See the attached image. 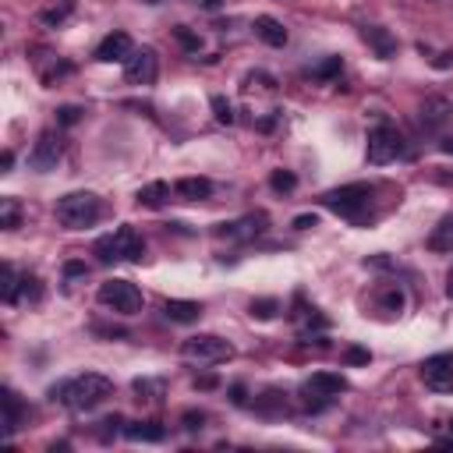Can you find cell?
I'll return each instance as SVG.
<instances>
[{
	"instance_id": "6da1fadb",
	"label": "cell",
	"mask_w": 453,
	"mask_h": 453,
	"mask_svg": "<svg viewBox=\"0 0 453 453\" xmlns=\"http://www.w3.org/2000/svg\"><path fill=\"white\" fill-rule=\"evenodd\" d=\"M113 394V382L100 372H85V376H75L68 382H60L50 389V400H60V404H68L71 411H93L100 407L107 397Z\"/></svg>"
},
{
	"instance_id": "7a4b0ae2",
	"label": "cell",
	"mask_w": 453,
	"mask_h": 453,
	"mask_svg": "<svg viewBox=\"0 0 453 453\" xmlns=\"http://www.w3.org/2000/svg\"><path fill=\"white\" fill-rule=\"evenodd\" d=\"M103 216V202L93 192H71L57 202V220L68 230H85Z\"/></svg>"
},
{
	"instance_id": "3957f363",
	"label": "cell",
	"mask_w": 453,
	"mask_h": 453,
	"mask_svg": "<svg viewBox=\"0 0 453 453\" xmlns=\"http://www.w3.org/2000/svg\"><path fill=\"white\" fill-rule=\"evenodd\" d=\"M369 202H372V185H365V181H354V185H344V188H333L322 195V205L344 220H361Z\"/></svg>"
},
{
	"instance_id": "277c9868",
	"label": "cell",
	"mask_w": 453,
	"mask_h": 453,
	"mask_svg": "<svg viewBox=\"0 0 453 453\" xmlns=\"http://www.w3.org/2000/svg\"><path fill=\"white\" fill-rule=\"evenodd\" d=\"M96 259L100 262H117V259H131V262H142V255H145V245L138 241V234L124 223V227H117L113 234H103L100 241H96Z\"/></svg>"
},
{
	"instance_id": "5b68a950",
	"label": "cell",
	"mask_w": 453,
	"mask_h": 453,
	"mask_svg": "<svg viewBox=\"0 0 453 453\" xmlns=\"http://www.w3.org/2000/svg\"><path fill=\"white\" fill-rule=\"evenodd\" d=\"M181 354H185V361H192V365H220V361L234 358V347L216 333H198V337H188L181 344Z\"/></svg>"
},
{
	"instance_id": "8992f818",
	"label": "cell",
	"mask_w": 453,
	"mask_h": 453,
	"mask_svg": "<svg viewBox=\"0 0 453 453\" xmlns=\"http://www.w3.org/2000/svg\"><path fill=\"white\" fill-rule=\"evenodd\" d=\"M369 163L372 167H386V163H394L400 153H404V138H400V131L394 128V124H376L372 131H369Z\"/></svg>"
},
{
	"instance_id": "52a82bcc",
	"label": "cell",
	"mask_w": 453,
	"mask_h": 453,
	"mask_svg": "<svg viewBox=\"0 0 453 453\" xmlns=\"http://www.w3.org/2000/svg\"><path fill=\"white\" fill-rule=\"evenodd\" d=\"M100 305H107L120 315H135V312H142V290L131 280H107V284H100Z\"/></svg>"
},
{
	"instance_id": "ba28073f",
	"label": "cell",
	"mask_w": 453,
	"mask_h": 453,
	"mask_svg": "<svg viewBox=\"0 0 453 453\" xmlns=\"http://www.w3.org/2000/svg\"><path fill=\"white\" fill-rule=\"evenodd\" d=\"M344 389H347V379L340 372H315L305 382V407L308 411H322L333 397H340Z\"/></svg>"
},
{
	"instance_id": "9c48e42d",
	"label": "cell",
	"mask_w": 453,
	"mask_h": 453,
	"mask_svg": "<svg viewBox=\"0 0 453 453\" xmlns=\"http://www.w3.org/2000/svg\"><path fill=\"white\" fill-rule=\"evenodd\" d=\"M124 75H128L131 85H153L156 75H160V57H156V50H149V46L135 50V53L124 60Z\"/></svg>"
},
{
	"instance_id": "30bf717a",
	"label": "cell",
	"mask_w": 453,
	"mask_h": 453,
	"mask_svg": "<svg viewBox=\"0 0 453 453\" xmlns=\"http://www.w3.org/2000/svg\"><path fill=\"white\" fill-rule=\"evenodd\" d=\"M421 379L432 394H453V354H436L421 365Z\"/></svg>"
},
{
	"instance_id": "8fae6325",
	"label": "cell",
	"mask_w": 453,
	"mask_h": 453,
	"mask_svg": "<svg viewBox=\"0 0 453 453\" xmlns=\"http://www.w3.org/2000/svg\"><path fill=\"white\" fill-rule=\"evenodd\" d=\"M57 163H60V135H57V131H43V135L36 138V145H33V153H28V167L39 170V174H46V170H53Z\"/></svg>"
},
{
	"instance_id": "7c38bea8",
	"label": "cell",
	"mask_w": 453,
	"mask_h": 453,
	"mask_svg": "<svg viewBox=\"0 0 453 453\" xmlns=\"http://www.w3.org/2000/svg\"><path fill=\"white\" fill-rule=\"evenodd\" d=\"M131 53H135L131 36H128V33H120V28H117V33H110V36L96 46V60H100V64H117V60L124 64Z\"/></svg>"
},
{
	"instance_id": "4fadbf2b",
	"label": "cell",
	"mask_w": 453,
	"mask_h": 453,
	"mask_svg": "<svg viewBox=\"0 0 453 453\" xmlns=\"http://www.w3.org/2000/svg\"><path fill=\"white\" fill-rule=\"evenodd\" d=\"M266 230V216L255 213V216H241V220H230V223H220L216 227V237H227V241H248L255 234Z\"/></svg>"
},
{
	"instance_id": "5bb4252c",
	"label": "cell",
	"mask_w": 453,
	"mask_h": 453,
	"mask_svg": "<svg viewBox=\"0 0 453 453\" xmlns=\"http://www.w3.org/2000/svg\"><path fill=\"white\" fill-rule=\"evenodd\" d=\"M361 36H365V43L376 50V57H382V60L397 57V39L389 36L382 25H365V28H361Z\"/></svg>"
},
{
	"instance_id": "9a60e30c",
	"label": "cell",
	"mask_w": 453,
	"mask_h": 453,
	"mask_svg": "<svg viewBox=\"0 0 453 453\" xmlns=\"http://www.w3.org/2000/svg\"><path fill=\"white\" fill-rule=\"evenodd\" d=\"M446 120H450V103L446 100L432 96V100L421 103V128H425V131H439Z\"/></svg>"
},
{
	"instance_id": "2e32d148",
	"label": "cell",
	"mask_w": 453,
	"mask_h": 453,
	"mask_svg": "<svg viewBox=\"0 0 453 453\" xmlns=\"http://www.w3.org/2000/svg\"><path fill=\"white\" fill-rule=\"evenodd\" d=\"M255 36H259L266 46H284V43H287V28H284V21H277L273 15H259V18H255Z\"/></svg>"
},
{
	"instance_id": "e0dca14e",
	"label": "cell",
	"mask_w": 453,
	"mask_h": 453,
	"mask_svg": "<svg viewBox=\"0 0 453 453\" xmlns=\"http://www.w3.org/2000/svg\"><path fill=\"white\" fill-rule=\"evenodd\" d=\"M177 198H188V202H202L213 195V181L209 177H181L177 185H174Z\"/></svg>"
},
{
	"instance_id": "ac0fdd59",
	"label": "cell",
	"mask_w": 453,
	"mask_h": 453,
	"mask_svg": "<svg viewBox=\"0 0 453 453\" xmlns=\"http://www.w3.org/2000/svg\"><path fill=\"white\" fill-rule=\"evenodd\" d=\"M0 400H4V436L11 439L21 429V421H25V404L18 400L15 389H4V397H0Z\"/></svg>"
},
{
	"instance_id": "d6986e66",
	"label": "cell",
	"mask_w": 453,
	"mask_h": 453,
	"mask_svg": "<svg viewBox=\"0 0 453 453\" xmlns=\"http://www.w3.org/2000/svg\"><path fill=\"white\" fill-rule=\"evenodd\" d=\"M163 315H167L170 322H198L202 305H198V301H181V297H170L167 305H163Z\"/></svg>"
},
{
	"instance_id": "ffe728a7",
	"label": "cell",
	"mask_w": 453,
	"mask_h": 453,
	"mask_svg": "<svg viewBox=\"0 0 453 453\" xmlns=\"http://www.w3.org/2000/svg\"><path fill=\"white\" fill-rule=\"evenodd\" d=\"M124 436L131 443H163L167 429L160 421H131V425H124Z\"/></svg>"
},
{
	"instance_id": "44dd1931",
	"label": "cell",
	"mask_w": 453,
	"mask_h": 453,
	"mask_svg": "<svg viewBox=\"0 0 453 453\" xmlns=\"http://www.w3.org/2000/svg\"><path fill=\"white\" fill-rule=\"evenodd\" d=\"M18 287H25V280L15 273L11 262H4V266H0V297H4L8 305H15V301H18Z\"/></svg>"
},
{
	"instance_id": "7402d4cb",
	"label": "cell",
	"mask_w": 453,
	"mask_h": 453,
	"mask_svg": "<svg viewBox=\"0 0 453 453\" xmlns=\"http://www.w3.org/2000/svg\"><path fill=\"white\" fill-rule=\"evenodd\" d=\"M167 198H170V185H167V181H153V185H145L138 192V205H145V209H160Z\"/></svg>"
},
{
	"instance_id": "603a6c76",
	"label": "cell",
	"mask_w": 453,
	"mask_h": 453,
	"mask_svg": "<svg viewBox=\"0 0 453 453\" xmlns=\"http://www.w3.org/2000/svg\"><path fill=\"white\" fill-rule=\"evenodd\" d=\"M255 411L259 414H284L287 411V397L280 394V389H266V394L255 397Z\"/></svg>"
},
{
	"instance_id": "cb8c5ba5",
	"label": "cell",
	"mask_w": 453,
	"mask_h": 453,
	"mask_svg": "<svg viewBox=\"0 0 453 453\" xmlns=\"http://www.w3.org/2000/svg\"><path fill=\"white\" fill-rule=\"evenodd\" d=\"M429 248H432V252H450V248H453V216L439 220V227H436L432 237H429Z\"/></svg>"
},
{
	"instance_id": "d4e9b609",
	"label": "cell",
	"mask_w": 453,
	"mask_h": 453,
	"mask_svg": "<svg viewBox=\"0 0 453 453\" xmlns=\"http://www.w3.org/2000/svg\"><path fill=\"white\" fill-rule=\"evenodd\" d=\"M75 11V0H60V4H53V8H46V11H39V21L46 25V28H57V25H64L68 21V15Z\"/></svg>"
},
{
	"instance_id": "484cf974",
	"label": "cell",
	"mask_w": 453,
	"mask_h": 453,
	"mask_svg": "<svg viewBox=\"0 0 453 453\" xmlns=\"http://www.w3.org/2000/svg\"><path fill=\"white\" fill-rule=\"evenodd\" d=\"M0 227L18 230L21 227V202L18 198H0Z\"/></svg>"
},
{
	"instance_id": "4316f807",
	"label": "cell",
	"mask_w": 453,
	"mask_h": 453,
	"mask_svg": "<svg viewBox=\"0 0 453 453\" xmlns=\"http://www.w3.org/2000/svg\"><path fill=\"white\" fill-rule=\"evenodd\" d=\"M269 188H273L277 195H290L297 188V177L290 170H273V174H269Z\"/></svg>"
},
{
	"instance_id": "83f0119b",
	"label": "cell",
	"mask_w": 453,
	"mask_h": 453,
	"mask_svg": "<svg viewBox=\"0 0 453 453\" xmlns=\"http://www.w3.org/2000/svg\"><path fill=\"white\" fill-rule=\"evenodd\" d=\"M340 71H344V60H340V57H326V60H322V64H319L312 75H315L319 82H329V78H337Z\"/></svg>"
},
{
	"instance_id": "f1b7e54d",
	"label": "cell",
	"mask_w": 453,
	"mask_h": 453,
	"mask_svg": "<svg viewBox=\"0 0 453 453\" xmlns=\"http://www.w3.org/2000/svg\"><path fill=\"white\" fill-rule=\"evenodd\" d=\"M280 312V301H273V297H259V301H252V315L255 319H273Z\"/></svg>"
},
{
	"instance_id": "f546056e",
	"label": "cell",
	"mask_w": 453,
	"mask_h": 453,
	"mask_svg": "<svg viewBox=\"0 0 453 453\" xmlns=\"http://www.w3.org/2000/svg\"><path fill=\"white\" fill-rule=\"evenodd\" d=\"M213 117L220 120V124H234V107L223 96H213Z\"/></svg>"
},
{
	"instance_id": "4dcf8cb0",
	"label": "cell",
	"mask_w": 453,
	"mask_h": 453,
	"mask_svg": "<svg viewBox=\"0 0 453 453\" xmlns=\"http://www.w3.org/2000/svg\"><path fill=\"white\" fill-rule=\"evenodd\" d=\"M174 36H177L181 43H185V50H192V53H198V46H202V39H198V36H192V33H188V28H185V25H177V28H174Z\"/></svg>"
},
{
	"instance_id": "1f68e13d",
	"label": "cell",
	"mask_w": 453,
	"mask_h": 453,
	"mask_svg": "<svg viewBox=\"0 0 453 453\" xmlns=\"http://www.w3.org/2000/svg\"><path fill=\"white\" fill-rule=\"evenodd\" d=\"M369 358H372V354H369L365 347H347V351H344L347 365H369Z\"/></svg>"
},
{
	"instance_id": "d6a6232c",
	"label": "cell",
	"mask_w": 453,
	"mask_h": 453,
	"mask_svg": "<svg viewBox=\"0 0 453 453\" xmlns=\"http://www.w3.org/2000/svg\"><path fill=\"white\" fill-rule=\"evenodd\" d=\"M78 117H82V107H60V110H57V120H60L64 128H71Z\"/></svg>"
},
{
	"instance_id": "836d02e7",
	"label": "cell",
	"mask_w": 453,
	"mask_h": 453,
	"mask_svg": "<svg viewBox=\"0 0 453 453\" xmlns=\"http://www.w3.org/2000/svg\"><path fill=\"white\" fill-rule=\"evenodd\" d=\"M181 421H185L188 432H198V429L205 425V414H202V411H185V418H181Z\"/></svg>"
},
{
	"instance_id": "e575fe53",
	"label": "cell",
	"mask_w": 453,
	"mask_h": 453,
	"mask_svg": "<svg viewBox=\"0 0 453 453\" xmlns=\"http://www.w3.org/2000/svg\"><path fill=\"white\" fill-rule=\"evenodd\" d=\"M382 308H389V312H400V308H404V294H400V290H389V294H382Z\"/></svg>"
},
{
	"instance_id": "d590c367",
	"label": "cell",
	"mask_w": 453,
	"mask_h": 453,
	"mask_svg": "<svg viewBox=\"0 0 453 453\" xmlns=\"http://www.w3.org/2000/svg\"><path fill=\"white\" fill-rule=\"evenodd\" d=\"M100 425H103V432H100V436H103V439H110V436H117V425H124V421H120V418L113 414V418H103Z\"/></svg>"
},
{
	"instance_id": "8d00e7d4",
	"label": "cell",
	"mask_w": 453,
	"mask_h": 453,
	"mask_svg": "<svg viewBox=\"0 0 453 453\" xmlns=\"http://www.w3.org/2000/svg\"><path fill=\"white\" fill-rule=\"evenodd\" d=\"M319 220L312 216V213H301V216H294V230H308V227H315Z\"/></svg>"
},
{
	"instance_id": "74e56055",
	"label": "cell",
	"mask_w": 453,
	"mask_h": 453,
	"mask_svg": "<svg viewBox=\"0 0 453 453\" xmlns=\"http://www.w3.org/2000/svg\"><path fill=\"white\" fill-rule=\"evenodd\" d=\"M64 277H68V280L85 277V262H68V266H64Z\"/></svg>"
},
{
	"instance_id": "f35d334b",
	"label": "cell",
	"mask_w": 453,
	"mask_h": 453,
	"mask_svg": "<svg viewBox=\"0 0 453 453\" xmlns=\"http://www.w3.org/2000/svg\"><path fill=\"white\" fill-rule=\"evenodd\" d=\"M195 382H198L202 389H213V386H216V379H213V376H202V379H195Z\"/></svg>"
},
{
	"instance_id": "ab89813d",
	"label": "cell",
	"mask_w": 453,
	"mask_h": 453,
	"mask_svg": "<svg viewBox=\"0 0 453 453\" xmlns=\"http://www.w3.org/2000/svg\"><path fill=\"white\" fill-rule=\"evenodd\" d=\"M230 397H234V404H245V389L234 386V389H230Z\"/></svg>"
},
{
	"instance_id": "60d3db41",
	"label": "cell",
	"mask_w": 453,
	"mask_h": 453,
	"mask_svg": "<svg viewBox=\"0 0 453 453\" xmlns=\"http://www.w3.org/2000/svg\"><path fill=\"white\" fill-rule=\"evenodd\" d=\"M15 167V153H11V149H8V153H4V174Z\"/></svg>"
},
{
	"instance_id": "b9f144b4",
	"label": "cell",
	"mask_w": 453,
	"mask_h": 453,
	"mask_svg": "<svg viewBox=\"0 0 453 453\" xmlns=\"http://www.w3.org/2000/svg\"><path fill=\"white\" fill-rule=\"evenodd\" d=\"M446 297H453V269H450V277H446Z\"/></svg>"
},
{
	"instance_id": "7bdbcfd3",
	"label": "cell",
	"mask_w": 453,
	"mask_h": 453,
	"mask_svg": "<svg viewBox=\"0 0 453 453\" xmlns=\"http://www.w3.org/2000/svg\"><path fill=\"white\" fill-rule=\"evenodd\" d=\"M198 4H202V8H209V11H213V8H220V0H198Z\"/></svg>"
}]
</instances>
